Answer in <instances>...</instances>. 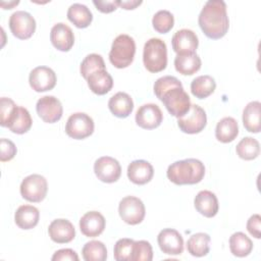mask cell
I'll use <instances>...</instances> for the list:
<instances>
[{"label": "cell", "mask_w": 261, "mask_h": 261, "mask_svg": "<svg viewBox=\"0 0 261 261\" xmlns=\"http://www.w3.org/2000/svg\"><path fill=\"white\" fill-rule=\"evenodd\" d=\"M198 22L208 38L213 40L222 38L229 27L225 2L223 0L207 1L199 14Z\"/></svg>", "instance_id": "obj_1"}, {"label": "cell", "mask_w": 261, "mask_h": 261, "mask_svg": "<svg viewBox=\"0 0 261 261\" xmlns=\"http://www.w3.org/2000/svg\"><path fill=\"white\" fill-rule=\"evenodd\" d=\"M205 174L204 164L195 158L178 160L170 164L166 175L175 185H195L200 182Z\"/></svg>", "instance_id": "obj_2"}, {"label": "cell", "mask_w": 261, "mask_h": 261, "mask_svg": "<svg viewBox=\"0 0 261 261\" xmlns=\"http://www.w3.org/2000/svg\"><path fill=\"white\" fill-rule=\"evenodd\" d=\"M143 62L150 72H159L167 65V47L159 38L149 39L144 46Z\"/></svg>", "instance_id": "obj_3"}, {"label": "cell", "mask_w": 261, "mask_h": 261, "mask_svg": "<svg viewBox=\"0 0 261 261\" xmlns=\"http://www.w3.org/2000/svg\"><path fill=\"white\" fill-rule=\"evenodd\" d=\"M136 53V43L134 39L126 35L121 34L117 36L111 46L109 52V60L117 68H125L134 60Z\"/></svg>", "instance_id": "obj_4"}, {"label": "cell", "mask_w": 261, "mask_h": 261, "mask_svg": "<svg viewBox=\"0 0 261 261\" xmlns=\"http://www.w3.org/2000/svg\"><path fill=\"white\" fill-rule=\"evenodd\" d=\"M160 101L163 102L167 111L177 118L185 115L191 107L190 97L182 86L173 87L166 91Z\"/></svg>", "instance_id": "obj_5"}, {"label": "cell", "mask_w": 261, "mask_h": 261, "mask_svg": "<svg viewBox=\"0 0 261 261\" xmlns=\"http://www.w3.org/2000/svg\"><path fill=\"white\" fill-rule=\"evenodd\" d=\"M19 190L23 199L34 203L41 202L47 194V179L41 174H31L22 179Z\"/></svg>", "instance_id": "obj_6"}, {"label": "cell", "mask_w": 261, "mask_h": 261, "mask_svg": "<svg viewBox=\"0 0 261 261\" xmlns=\"http://www.w3.org/2000/svg\"><path fill=\"white\" fill-rule=\"evenodd\" d=\"M118 213L125 223L136 225L143 221L146 209L141 199L134 196H126L119 202Z\"/></svg>", "instance_id": "obj_7"}, {"label": "cell", "mask_w": 261, "mask_h": 261, "mask_svg": "<svg viewBox=\"0 0 261 261\" xmlns=\"http://www.w3.org/2000/svg\"><path fill=\"white\" fill-rule=\"evenodd\" d=\"M207 123L205 110L197 104H191L189 111L177 118L179 129L186 134H198L204 129Z\"/></svg>", "instance_id": "obj_8"}, {"label": "cell", "mask_w": 261, "mask_h": 261, "mask_svg": "<svg viewBox=\"0 0 261 261\" xmlns=\"http://www.w3.org/2000/svg\"><path fill=\"white\" fill-rule=\"evenodd\" d=\"M94 120L84 112L71 114L65 124V133L68 137L82 140L91 136L94 132Z\"/></svg>", "instance_id": "obj_9"}, {"label": "cell", "mask_w": 261, "mask_h": 261, "mask_svg": "<svg viewBox=\"0 0 261 261\" xmlns=\"http://www.w3.org/2000/svg\"><path fill=\"white\" fill-rule=\"evenodd\" d=\"M9 29L14 37L25 40L33 36L36 30V20L31 13L17 10L9 17Z\"/></svg>", "instance_id": "obj_10"}, {"label": "cell", "mask_w": 261, "mask_h": 261, "mask_svg": "<svg viewBox=\"0 0 261 261\" xmlns=\"http://www.w3.org/2000/svg\"><path fill=\"white\" fill-rule=\"evenodd\" d=\"M94 171L101 181L111 184L119 178L121 174V166L113 157L102 156L95 161Z\"/></svg>", "instance_id": "obj_11"}, {"label": "cell", "mask_w": 261, "mask_h": 261, "mask_svg": "<svg viewBox=\"0 0 261 261\" xmlns=\"http://www.w3.org/2000/svg\"><path fill=\"white\" fill-rule=\"evenodd\" d=\"M36 110L38 115L48 123L58 121L63 112L61 102L54 96H44L37 101Z\"/></svg>", "instance_id": "obj_12"}, {"label": "cell", "mask_w": 261, "mask_h": 261, "mask_svg": "<svg viewBox=\"0 0 261 261\" xmlns=\"http://www.w3.org/2000/svg\"><path fill=\"white\" fill-rule=\"evenodd\" d=\"M29 83L36 92H46L55 87L56 74L50 67L37 66L30 73Z\"/></svg>", "instance_id": "obj_13"}, {"label": "cell", "mask_w": 261, "mask_h": 261, "mask_svg": "<svg viewBox=\"0 0 261 261\" xmlns=\"http://www.w3.org/2000/svg\"><path fill=\"white\" fill-rule=\"evenodd\" d=\"M163 114L157 104L148 103L142 105L136 113V122L145 129H153L162 122Z\"/></svg>", "instance_id": "obj_14"}, {"label": "cell", "mask_w": 261, "mask_h": 261, "mask_svg": "<svg viewBox=\"0 0 261 261\" xmlns=\"http://www.w3.org/2000/svg\"><path fill=\"white\" fill-rule=\"evenodd\" d=\"M157 242L160 250L167 255H180L184 251V240L181 234L173 228L162 229Z\"/></svg>", "instance_id": "obj_15"}, {"label": "cell", "mask_w": 261, "mask_h": 261, "mask_svg": "<svg viewBox=\"0 0 261 261\" xmlns=\"http://www.w3.org/2000/svg\"><path fill=\"white\" fill-rule=\"evenodd\" d=\"M172 49L177 54L195 53L199 45V40L192 30L181 29L174 33L172 40Z\"/></svg>", "instance_id": "obj_16"}, {"label": "cell", "mask_w": 261, "mask_h": 261, "mask_svg": "<svg viewBox=\"0 0 261 261\" xmlns=\"http://www.w3.org/2000/svg\"><path fill=\"white\" fill-rule=\"evenodd\" d=\"M105 218L98 211H89L80 219V229L88 238H95L101 234L105 228Z\"/></svg>", "instance_id": "obj_17"}, {"label": "cell", "mask_w": 261, "mask_h": 261, "mask_svg": "<svg viewBox=\"0 0 261 261\" xmlns=\"http://www.w3.org/2000/svg\"><path fill=\"white\" fill-rule=\"evenodd\" d=\"M48 233L50 239L57 244H65L71 242L75 237V229L72 223L64 218L53 220L49 227Z\"/></svg>", "instance_id": "obj_18"}, {"label": "cell", "mask_w": 261, "mask_h": 261, "mask_svg": "<svg viewBox=\"0 0 261 261\" xmlns=\"http://www.w3.org/2000/svg\"><path fill=\"white\" fill-rule=\"evenodd\" d=\"M50 40L52 45L60 51H69L74 43V35L72 30L63 22L54 24L51 29Z\"/></svg>", "instance_id": "obj_19"}, {"label": "cell", "mask_w": 261, "mask_h": 261, "mask_svg": "<svg viewBox=\"0 0 261 261\" xmlns=\"http://www.w3.org/2000/svg\"><path fill=\"white\" fill-rule=\"evenodd\" d=\"M154 174L151 163L146 160H135L127 166V177L136 185H145L149 182Z\"/></svg>", "instance_id": "obj_20"}, {"label": "cell", "mask_w": 261, "mask_h": 261, "mask_svg": "<svg viewBox=\"0 0 261 261\" xmlns=\"http://www.w3.org/2000/svg\"><path fill=\"white\" fill-rule=\"evenodd\" d=\"M196 210L205 217H213L218 212V200L214 193L204 190L200 191L194 200Z\"/></svg>", "instance_id": "obj_21"}, {"label": "cell", "mask_w": 261, "mask_h": 261, "mask_svg": "<svg viewBox=\"0 0 261 261\" xmlns=\"http://www.w3.org/2000/svg\"><path fill=\"white\" fill-rule=\"evenodd\" d=\"M108 107L111 113L116 117L125 118L132 113L134 109V102L128 94L124 92H118L109 99Z\"/></svg>", "instance_id": "obj_22"}, {"label": "cell", "mask_w": 261, "mask_h": 261, "mask_svg": "<svg viewBox=\"0 0 261 261\" xmlns=\"http://www.w3.org/2000/svg\"><path fill=\"white\" fill-rule=\"evenodd\" d=\"M90 90L97 95H105L113 87L112 76L106 69H99L94 71L87 79Z\"/></svg>", "instance_id": "obj_23"}, {"label": "cell", "mask_w": 261, "mask_h": 261, "mask_svg": "<svg viewBox=\"0 0 261 261\" xmlns=\"http://www.w3.org/2000/svg\"><path fill=\"white\" fill-rule=\"evenodd\" d=\"M40 218L39 210L32 205H21L14 214V221L21 229H31L35 227Z\"/></svg>", "instance_id": "obj_24"}, {"label": "cell", "mask_w": 261, "mask_h": 261, "mask_svg": "<svg viewBox=\"0 0 261 261\" xmlns=\"http://www.w3.org/2000/svg\"><path fill=\"white\" fill-rule=\"evenodd\" d=\"M33 120L30 112L22 106H16L12 116L10 117L7 127L14 134H24L32 126Z\"/></svg>", "instance_id": "obj_25"}, {"label": "cell", "mask_w": 261, "mask_h": 261, "mask_svg": "<svg viewBox=\"0 0 261 261\" xmlns=\"http://www.w3.org/2000/svg\"><path fill=\"white\" fill-rule=\"evenodd\" d=\"M201 58L196 53L177 54L174 58L175 69L184 75H192L201 68Z\"/></svg>", "instance_id": "obj_26"}, {"label": "cell", "mask_w": 261, "mask_h": 261, "mask_svg": "<svg viewBox=\"0 0 261 261\" xmlns=\"http://www.w3.org/2000/svg\"><path fill=\"white\" fill-rule=\"evenodd\" d=\"M239 135V125L233 117L227 116L220 119L215 128V137L221 143L232 142Z\"/></svg>", "instance_id": "obj_27"}, {"label": "cell", "mask_w": 261, "mask_h": 261, "mask_svg": "<svg viewBox=\"0 0 261 261\" xmlns=\"http://www.w3.org/2000/svg\"><path fill=\"white\" fill-rule=\"evenodd\" d=\"M261 103L252 101L247 104L243 111V123L245 128L251 133H259L261 129L260 123Z\"/></svg>", "instance_id": "obj_28"}, {"label": "cell", "mask_w": 261, "mask_h": 261, "mask_svg": "<svg viewBox=\"0 0 261 261\" xmlns=\"http://www.w3.org/2000/svg\"><path fill=\"white\" fill-rule=\"evenodd\" d=\"M67 18L76 28L84 29L89 27L92 22L93 14L86 5L81 3H73L67 10Z\"/></svg>", "instance_id": "obj_29"}, {"label": "cell", "mask_w": 261, "mask_h": 261, "mask_svg": "<svg viewBox=\"0 0 261 261\" xmlns=\"http://www.w3.org/2000/svg\"><path fill=\"white\" fill-rule=\"evenodd\" d=\"M210 236L205 232H197L190 237L187 242L188 252L195 257H203L209 253Z\"/></svg>", "instance_id": "obj_30"}, {"label": "cell", "mask_w": 261, "mask_h": 261, "mask_svg": "<svg viewBox=\"0 0 261 261\" xmlns=\"http://www.w3.org/2000/svg\"><path fill=\"white\" fill-rule=\"evenodd\" d=\"M216 88L214 79L210 75H199L191 83V92L198 99H204L210 96Z\"/></svg>", "instance_id": "obj_31"}, {"label": "cell", "mask_w": 261, "mask_h": 261, "mask_svg": "<svg viewBox=\"0 0 261 261\" xmlns=\"http://www.w3.org/2000/svg\"><path fill=\"white\" fill-rule=\"evenodd\" d=\"M229 249L232 255L237 257H246L252 252L253 243L247 234L238 231L232 233L229 238Z\"/></svg>", "instance_id": "obj_32"}, {"label": "cell", "mask_w": 261, "mask_h": 261, "mask_svg": "<svg viewBox=\"0 0 261 261\" xmlns=\"http://www.w3.org/2000/svg\"><path fill=\"white\" fill-rule=\"evenodd\" d=\"M236 151L240 158L244 160H253L257 158L260 153V145L256 139L246 137L239 142Z\"/></svg>", "instance_id": "obj_33"}, {"label": "cell", "mask_w": 261, "mask_h": 261, "mask_svg": "<svg viewBox=\"0 0 261 261\" xmlns=\"http://www.w3.org/2000/svg\"><path fill=\"white\" fill-rule=\"evenodd\" d=\"M82 254L86 261H104L107 258V249L102 242L94 240L84 245Z\"/></svg>", "instance_id": "obj_34"}, {"label": "cell", "mask_w": 261, "mask_h": 261, "mask_svg": "<svg viewBox=\"0 0 261 261\" xmlns=\"http://www.w3.org/2000/svg\"><path fill=\"white\" fill-rule=\"evenodd\" d=\"M99 69H105V62L103 60V57L96 53L87 55L82 61L80 68L83 77L86 80L89 77L91 73Z\"/></svg>", "instance_id": "obj_35"}, {"label": "cell", "mask_w": 261, "mask_h": 261, "mask_svg": "<svg viewBox=\"0 0 261 261\" xmlns=\"http://www.w3.org/2000/svg\"><path fill=\"white\" fill-rule=\"evenodd\" d=\"M174 23V17L172 13L168 10H159L157 11L153 18H152V24L155 31H157L160 34L168 33Z\"/></svg>", "instance_id": "obj_36"}, {"label": "cell", "mask_w": 261, "mask_h": 261, "mask_svg": "<svg viewBox=\"0 0 261 261\" xmlns=\"http://www.w3.org/2000/svg\"><path fill=\"white\" fill-rule=\"evenodd\" d=\"M134 243V240L127 238L118 240L114 245V259L116 261H132Z\"/></svg>", "instance_id": "obj_37"}, {"label": "cell", "mask_w": 261, "mask_h": 261, "mask_svg": "<svg viewBox=\"0 0 261 261\" xmlns=\"http://www.w3.org/2000/svg\"><path fill=\"white\" fill-rule=\"evenodd\" d=\"M153 258L152 246L147 241H137L134 243L132 261H151Z\"/></svg>", "instance_id": "obj_38"}, {"label": "cell", "mask_w": 261, "mask_h": 261, "mask_svg": "<svg viewBox=\"0 0 261 261\" xmlns=\"http://www.w3.org/2000/svg\"><path fill=\"white\" fill-rule=\"evenodd\" d=\"M181 83L175 76L172 75H164L159 77L154 84V93L156 97L160 100L163 94L173 87H181Z\"/></svg>", "instance_id": "obj_39"}, {"label": "cell", "mask_w": 261, "mask_h": 261, "mask_svg": "<svg viewBox=\"0 0 261 261\" xmlns=\"http://www.w3.org/2000/svg\"><path fill=\"white\" fill-rule=\"evenodd\" d=\"M16 106L17 105H15V103L10 98L2 97L0 99V115H1L0 124L2 126H7L8 121L12 116Z\"/></svg>", "instance_id": "obj_40"}, {"label": "cell", "mask_w": 261, "mask_h": 261, "mask_svg": "<svg viewBox=\"0 0 261 261\" xmlns=\"http://www.w3.org/2000/svg\"><path fill=\"white\" fill-rule=\"evenodd\" d=\"M0 148H1V153H0L1 162L11 160L15 156L16 151H17L14 143L12 141L4 139V138L0 140Z\"/></svg>", "instance_id": "obj_41"}, {"label": "cell", "mask_w": 261, "mask_h": 261, "mask_svg": "<svg viewBox=\"0 0 261 261\" xmlns=\"http://www.w3.org/2000/svg\"><path fill=\"white\" fill-rule=\"evenodd\" d=\"M247 229L254 238H261V217L259 214H254L248 219Z\"/></svg>", "instance_id": "obj_42"}, {"label": "cell", "mask_w": 261, "mask_h": 261, "mask_svg": "<svg viewBox=\"0 0 261 261\" xmlns=\"http://www.w3.org/2000/svg\"><path fill=\"white\" fill-rule=\"evenodd\" d=\"M52 260L53 261H64V260L77 261L79 256L71 249H60L54 253V255L52 256Z\"/></svg>", "instance_id": "obj_43"}, {"label": "cell", "mask_w": 261, "mask_h": 261, "mask_svg": "<svg viewBox=\"0 0 261 261\" xmlns=\"http://www.w3.org/2000/svg\"><path fill=\"white\" fill-rule=\"evenodd\" d=\"M93 4L96 6L98 10L104 13H109L114 11L118 6H119V1H97L94 0Z\"/></svg>", "instance_id": "obj_44"}, {"label": "cell", "mask_w": 261, "mask_h": 261, "mask_svg": "<svg viewBox=\"0 0 261 261\" xmlns=\"http://www.w3.org/2000/svg\"><path fill=\"white\" fill-rule=\"evenodd\" d=\"M142 4V1H136V0H126V1H119V6H121L124 9H134L137 6Z\"/></svg>", "instance_id": "obj_45"}]
</instances>
